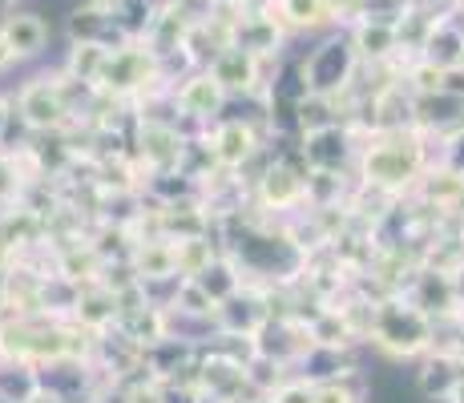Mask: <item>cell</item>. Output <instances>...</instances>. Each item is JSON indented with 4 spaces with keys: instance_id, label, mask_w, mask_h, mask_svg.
Segmentation results:
<instances>
[{
    "instance_id": "6da1fadb",
    "label": "cell",
    "mask_w": 464,
    "mask_h": 403,
    "mask_svg": "<svg viewBox=\"0 0 464 403\" xmlns=\"http://www.w3.org/2000/svg\"><path fill=\"white\" fill-rule=\"evenodd\" d=\"M428 166H432L428 133H420L416 125H404V130H360V154H355L360 190H376L396 198V194L416 190V182L424 178Z\"/></svg>"
},
{
    "instance_id": "7a4b0ae2",
    "label": "cell",
    "mask_w": 464,
    "mask_h": 403,
    "mask_svg": "<svg viewBox=\"0 0 464 403\" xmlns=\"http://www.w3.org/2000/svg\"><path fill=\"white\" fill-rule=\"evenodd\" d=\"M436 331H440V322L400 291V294H383L368 307L363 339L376 343L392 360H416V355H428L436 347Z\"/></svg>"
},
{
    "instance_id": "3957f363",
    "label": "cell",
    "mask_w": 464,
    "mask_h": 403,
    "mask_svg": "<svg viewBox=\"0 0 464 403\" xmlns=\"http://www.w3.org/2000/svg\"><path fill=\"white\" fill-rule=\"evenodd\" d=\"M73 89H82V81H73L61 69L49 77H33L16 89V118L24 130L33 133H65L73 125ZM89 89V85H85Z\"/></svg>"
},
{
    "instance_id": "277c9868",
    "label": "cell",
    "mask_w": 464,
    "mask_h": 403,
    "mask_svg": "<svg viewBox=\"0 0 464 403\" xmlns=\"http://www.w3.org/2000/svg\"><path fill=\"white\" fill-rule=\"evenodd\" d=\"M360 53H355L352 37H327L324 44L307 53L299 61V77L307 85V93H319V97H335L343 101L355 85V69H360Z\"/></svg>"
},
{
    "instance_id": "5b68a950",
    "label": "cell",
    "mask_w": 464,
    "mask_h": 403,
    "mask_svg": "<svg viewBox=\"0 0 464 403\" xmlns=\"http://www.w3.org/2000/svg\"><path fill=\"white\" fill-rule=\"evenodd\" d=\"M133 158L146 169V182L158 174H174L182 169L190 138L178 130V118H138V133H133Z\"/></svg>"
},
{
    "instance_id": "8992f818",
    "label": "cell",
    "mask_w": 464,
    "mask_h": 403,
    "mask_svg": "<svg viewBox=\"0 0 464 403\" xmlns=\"http://www.w3.org/2000/svg\"><path fill=\"white\" fill-rule=\"evenodd\" d=\"M251 198L263 214H287L307 202V161L295 149V158H275L255 178Z\"/></svg>"
},
{
    "instance_id": "52a82bcc",
    "label": "cell",
    "mask_w": 464,
    "mask_h": 403,
    "mask_svg": "<svg viewBox=\"0 0 464 403\" xmlns=\"http://www.w3.org/2000/svg\"><path fill=\"white\" fill-rule=\"evenodd\" d=\"M202 138H207V146H210L214 166L227 169V174H243V169L263 154V133L246 118H218L214 125L202 130Z\"/></svg>"
},
{
    "instance_id": "ba28073f",
    "label": "cell",
    "mask_w": 464,
    "mask_h": 403,
    "mask_svg": "<svg viewBox=\"0 0 464 403\" xmlns=\"http://www.w3.org/2000/svg\"><path fill=\"white\" fill-rule=\"evenodd\" d=\"M227 101H230V93L218 85V77H214L210 69H190V73L182 77V85L169 89V105H174V113L182 121L202 125V130L222 118Z\"/></svg>"
},
{
    "instance_id": "9c48e42d",
    "label": "cell",
    "mask_w": 464,
    "mask_h": 403,
    "mask_svg": "<svg viewBox=\"0 0 464 403\" xmlns=\"http://www.w3.org/2000/svg\"><path fill=\"white\" fill-rule=\"evenodd\" d=\"M299 154L307 161V169H352L355 154H360V133L347 121H332L324 130L299 133Z\"/></svg>"
},
{
    "instance_id": "30bf717a",
    "label": "cell",
    "mask_w": 464,
    "mask_h": 403,
    "mask_svg": "<svg viewBox=\"0 0 464 403\" xmlns=\"http://www.w3.org/2000/svg\"><path fill=\"white\" fill-rule=\"evenodd\" d=\"M263 57H255L243 44H218V53L207 61V69L218 77V85L227 89L230 97H263L266 81H263Z\"/></svg>"
},
{
    "instance_id": "8fae6325",
    "label": "cell",
    "mask_w": 464,
    "mask_h": 403,
    "mask_svg": "<svg viewBox=\"0 0 464 403\" xmlns=\"http://www.w3.org/2000/svg\"><path fill=\"white\" fill-rule=\"evenodd\" d=\"M130 271L141 286H158V283H178V246L174 238L166 235H154V238H133V250H130Z\"/></svg>"
},
{
    "instance_id": "7c38bea8",
    "label": "cell",
    "mask_w": 464,
    "mask_h": 403,
    "mask_svg": "<svg viewBox=\"0 0 464 403\" xmlns=\"http://www.w3.org/2000/svg\"><path fill=\"white\" fill-rule=\"evenodd\" d=\"M352 44L363 65H388V61H396L404 53L400 49L396 21H380V16H360L352 24Z\"/></svg>"
},
{
    "instance_id": "4fadbf2b",
    "label": "cell",
    "mask_w": 464,
    "mask_h": 403,
    "mask_svg": "<svg viewBox=\"0 0 464 403\" xmlns=\"http://www.w3.org/2000/svg\"><path fill=\"white\" fill-rule=\"evenodd\" d=\"M464 375V355L452 351V347H440L436 343L432 351L424 355L420 371H416V391H420L424 399H449V391L457 388V379Z\"/></svg>"
},
{
    "instance_id": "5bb4252c",
    "label": "cell",
    "mask_w": 464,
    "mask_h": 403,
    "mask_svg": "<svg viewBox=\"0 0 464 403\" xmlns=\"http://www.w3.org/2000/svg\"><path fill=\"white\" fill-rule=\"evenodd\" d=\"M0 33H5V41L13 44L16 61L37 57V53H44V44H49V24H44L41 13H8L5 24H0Z\"/></svg>"
},
{
    "instance_id": "9a60e30c",
    "label": "cell",
    "mask_w": 464,
    "mask_h": 403,
    "mask_svg": "<svg viewBox=\"0 0 464 403\" xmlns=\"http://www.w3.org/2000/svg\"><path fill=\"white\" fill-rule=\"evenodd\" d=\"M266 8H271L275 16L283 21V29H324V24H332V5L327 0H266Z\"/></svg>"
},
{
    "instance_id": "2e32d148",
    "label": "cell",
    "mask_w": 464,
    "mask_h": 403,
    "mask_svg": "<svg viewBox=\"0 0 464 403\" xmlns=\"http://www.w3.org/2000/svg\"><path fill=\"white\" fill-rule=\"evenodd\" d=\"M110 53L113 49L102 44V41H73V49H69V57H65V73L73 81H82V85H89V89H97Z\"/></svg>"
},
{
    "instance_id": "e0dca14e",
    "label": "cell",
    "mask_w": 464,
    "mask_h": 403,
    "mask_svg": "<svg viewBox=\"0 0 464 403\" xmlns=\"http://www.w3.org/2000/svg\"><path fill=\"white\" fill-rule=\"evenodd\" d=\"M174 246H178V274H182V279H198V274L207 271V266L214 263V258L222 254V250L214 246L210 230H207V235L174 238Z\"/></svg>"
},
{
    "instance_id": "ac0fdd59",
    "label": "cell",
    "mask_w": 464,
    "mask_h": 403,
    "mask_svg": "<svg viewBox=\"0 0 464 403\" xmlns=\"http://www.w3.org/2000/svg\"><path fill=\"white\" fill-rule=\"evenodd\" d=\"M275 403H315V383L307 379V375H295L291 371L287 379L279 383V388L271 391Z\"/></svg>"
},
{
    "instance_id": "d6986e66",
    "label": "cell",
    "mask_w": 464,
    "mask_h": 403,
    "mask_svg": "<svg viewBox=\"0 0 464 403\" xmlns=\"http://www.w3.org/2000/svg\"><path fill=\"white\" fill-rule=\"evenodd\" d=\"M121 403H169V388L162 379H154V375H146V379L130 383L121 391Z\"/></svg>"
},
{
    "instance_id": "ffe728a7",
    "label": "cell",
    "mask_w": 464,
    "mask_h": 403,
    "mask_svg": "<svg viewBox=\"0 0 464 403\" xmlns=\"http://www.w3.org/2000/svg\"><path fill=\"white\" fill-rule=\"evenodd\" d=\"M315 403H363V399L352 388V379H327L315 383Z\"/></svg>"
},
{
    "instance_id": "44dd1931",
    "label": "cell",
    "mask_w": 464,
    "mask_h": 403,
    "mask_svg": "<svg viewBox=\"0 0 464 403\" xmlns=\"http://www.w3.org/2000/svg\"><path fill=\"white\" fill-rule=\"evenodd\" d=\"M13 315V286H8V279H0V319Z\"/></svg>"
},
{
    "instance_id": "7402d4cb",
    "label": "cell",
    "mask_w": 464,
    "mask_h": 403,
    "mask_svg": "<svg viewBox=\"0 0 464 403\" xmlns=\"http://www.w3.org/2000/svg\"><path fill=\"white\" fill-rule=\"evenodd\" d=\"M8 125H13V101H8V97H0V138L8 133Z\"/></svg>"
},
{
    "instance_id": "603a6c76",
    "label": "cell",
    "mask_w": 464,
    "mask_h": 403,
    "mask_svg": "<svg viewBox=\"0 0 464 403\" xmlns=\"http://www.w3.org/2000/svg\"><path fill=\"white\" fill-rule=\"evenodd\" d=\"M13 61H16L13 44H8V41H5V33H0V73H5V69H8V65H13Z\"/></svg>"
},
{
    "instance_id": "cb8c5ba5",
    "label": "cell",
    "mask_w": 464,
    "mask_h": 403,
    "mask_svg": "<svg viewBox=\"0 0 464 403\" xmlns=\"http://www.w3.org/2000/svg\"><path fill=\"white\" fill-rule=\"evenodd\" d=\"M444 403H464V375H460V379H457V388H452V391H449V399H444Z\"/></svg>"
},
{
    "instance_id": "d4e9b609",
    "label": "cell",
    "mask_w": 464,
    "mask_h": 403,
    "mask_svg": "<svg viewBox=\"0 0 464 403\" xmlns=\"http://www.w3.org/2000/svg\"><path fill=\"white\" fill-rule=\"evenodd\" d=\"M89 5H97V8H110V13H118L121 5H130V0H89Z\"/></svg>"
},
{
    "instance_id": "484cf974",
    "label": "cell",
    "mask_w": 464,
    "mask_h": 403,
    "mask_svg": "<svg viewBox=\"0 0 464 403\" xmlns=\"http://www.w3.org/2000/svg\"><path fill=\"white\" fill-rule=\"evenodd\" d=\"M243 403H275V396H271V391H251Z\"/></svg>"
}]
</instances>
